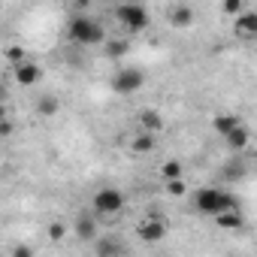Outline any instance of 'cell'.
<instances>
[{
    "mask_svg": "<svg viewBox=\"0 0 257 257\" xmlns=\"http://www.w3.org/2000/svg\"><path fill=\"white\" fill-rule=\"evenodd\" d=\"M194 209H197L200 215H218V212H224V209H239V200H236L233 194H227V191L203 188V191H197V197H194Z\"/></svg>",
    "mask_w": 257,
    "mask_h": 257,
    "instance_id": "obj_1",
    "label": "cell"
},
{
    "mask_svg": "<svg viewBox=\"0 0 257 257\" xmlns=\"http://www.w3.org/2000/svg\"><path fill=\"white\" fill-rule=\"evenodd\" d=\"M70 40L79 43V46H100L106 40V31H103L100 22H94L88 16H79V19L70 22Z\"/></svg>",
    "mask_w": 257,
    "mask_h": 257,
    "instance_id": "obj_2",
    "label": "cell"
},
{
    "mask_svg": "<svg viewBox=\"0 0 257 257\" xmlns=\"http://www.w3.org/2000/svg\"><path fill=\"white\" fill-rule=\"evenodd\" d=\"M91 206H94V212H97V215L112 218V215H118V212L124 209V194H121L118 188H100V191L94 194Z\"/></svg>",
    "mask_w": 257,
    "mask_h": 257,
    "instance_id": "obj_3",
    "label": "cell"
},
{
    "mask_svg": "<svg viewBox=\"0 0 257 257\" xmlns=\"http://www.w3.org/2000/svg\"><path fill=\"white\" fill-rule=\"evenodd\" d=\"M115 16H118V22H121L127 31H134V34H140V31L149 28V10L140 7V4H121V7L115 10Z\"/></svg>",
    "mask_w": 257,
    "mask_h": 257,
    "instance_id": "obj_4",
    "label": "cell"
},
{
    "mask_svg": "<svg viewBox=\"0 0 257 257\" xmlns=\"http://www.w3.org/2000/svg\"><path fill=\"white\" fill-rule=\"evenodd\" d=\"M146 85V73L137 70V67H127V70H118L115 79H112V91L127 97V94H137L140 88Z\"/></svg>",
    "mask_w": 257,
    "mask_h": 257,
    "instance_id": "obj_5",
    "label": "cell"
},
{
    "mask_svg": "<svg viewBox=\"0 0 257 257\" xmlns=\"http://www.w3.org/2000/svg\"><path fill=\"white\" fill-rule=\"evenodd\" d=\"M13 73H16V85H22V88H34V85H40V79H43V70H40V64H34V61H19V64H13Z\"/></svg>",
    "mask_w": 257,
    "mask_h": 257,
    "instance_id": "obj_6",
    "label": "cell"
},
{
    "mask_svg": "<svg viewBox=\"0 0 257 257\" xmlns=\"http://www.w3.org/2000/svg\"><path fill=\"white\" fill-rule=\"evenodd\" d=\"M137 233H140L143 242H161V239L167 236V221H164L161 215H152V218H146V221L137 227Z\"/></svg>",
    "mask_w": 257,
    "mask_h": 257,
    "instance_id": "obj_7",
    "label": "cell"
},
{
    "mask_svg": "<svg viewBox=\"0 0 257 257\" xmlns=\"http://www.w3.org/2000/svg\"><path fill=\"white\" fill-rule=\"evenodd\" d=\"M233 31L242 40H254L257 37V13H239L233 22Z\"/></svg>",
    "mask_w": 257,
    "mask_h": 257,
    "instance_id": "obj_8",
    "label": "cell"
},
{
    "mask_svg": "<svg viewBox=\"0 0 257 257\" xmlns=\"http://www.w3.org/2000/svg\"><path fill=\"white\" fill-rule=\"evenodd\" d=\"M212 218H215V224H218L221 230H242V227H245L242 209H224V212H218V215H212Z\"/></svg>",
    "mask_w": 257,
    "mask_h": 257,
    "instance_id": "obj_9",
    "label": "cell"
},
{
    "mask_svg": "<svg viewBox=\"0 0 257 257\" xmlns=\"http://www.w3.org/2000/svg\"><path fill=\"white\" fill-rule=\"evenodd\" d=\"M140 124H143V131L149 134H161L164 131V118L158 109H140Z\"/></svg>",
    "mask_w": 257,
    "mask_h": 257,
    "instance_id": "obj_10",
    "label": "cell"
},
{
    "mask_svg": "<svg viewBox=\"0 0 257 257\" xmlns=\"http://www.w3.org/2000/svg\"><path fill=\"white\" fill-rule=\"evenodd\" d=\"M224 140H227V146H230L233 152H242V149L248 146V140H251V134L245 131V127H242V121H239V124L233 127V131H230V134L224 137Z\"/></svg>",
    "mask_w": 257,
    "mask_h": 257,
    "instance_id": "obj_11",
    "label": "cell"
},
{
    "mask_svg": "<svg viewBox=\"0 0 257 257\" xmlns=\"http://www.w3.org/2000/svg\"><path fill=\"white\" fill-rule=\"evenodd\" d=\"M170 22H173V28H188L194 22V10L188 4H179V7L170 10Z\"/></svg>",
    "mask_w": 257,
    "mask_h": 257,
    "instance_id": "obj_12",
    "label": "cell"
},
{
    "mask_svg": "<svg viewBox=\"0 0 257 257\" xmlns=\"http://www.w3.org/2000/svg\"><path fill=\"white\" fill-rule=\"evenodd\" d=\"M131 149H134L137 155H149V152H155V134L143 131L140 137H134V140H131Z\"/></svg>",
    "mask_w": 257,
    "mask_h": 257,
    "instance_id": "obj_13",
    "label": "cell"
},
{
    "mask_svg": "<svg viewBox=\"0 0 257 257\" xmlns=\"http://www.w3.org/2000/svg\"><path fill=\"white\" fill-rule=\"evenodd\" d=\"M76 236L79 239H94L97 236V221L94 218H88V215H79V221H76Z\"/></svg>",
    "mask_w": 257,
    "mask_h": 257,
    "instance_id": "obj_14",
    "label": "cell"
},
{
    "mask_svg": "<svg viewBox=\"0 0 257 257\" xmlns=\"http://www.w3.org/2000/svg\"><path fill=\"white\" fill-rule=\"evenodd\" d=\"M106 46V58H112V61H118V58H124L127 52H131V43H127V40H103Z\"/></svg>",
    "mask_w": 257,
    "mask_h": 257,
    "instance_id": "obj_15",
    "label": "cell"
},
{
    "mask_svg": "<svg viewBox=\"0 0 257 257\" xmlns=\"http://www.w3.org/2000/svg\"><path fill=\"white\" fill-rule=\"evenodd\" d=\"M236 124H239V118H236L233 112H227V115H218V118L212 121V127H215V131H218L221 137H227V134L233 131V127H236Z\"/></svg>",
    "mask_w": 257,
    "mask_h": 257,
    "instance_id": "obj_16",
    "label": "cell"
},
{
    "mask_svg": "<svg viewBox=\"0 0 257 257\" xmlns=\"http://www.w3.org/2000/svg\"><path fill=\"white\" fill-rule=\"evenodd\" d=\"M58 106H61V103H58V97H52V94H43V97L37 100V112L46 115V118H52V115L58 112Z\"/></svg>",
    "mask_w": 257,
    "mask_h": 257,
    "instance_id": "obj_17",
    "label": "cell"
},
{
    "mask_svg": "<svg viewBox=\"0 0 257 257\" xmlns=\"http://www.w3.org/2000/svg\"><path fill=\"white\" fill-rule=\"evenodd\" d=\"M161 176H164V179H179V176H185V167H182V161H176V158L164 161V164H161Z\"/></svg>",
    "mask_w": 257,
    "mask_h": 257,
    "instance_id": "obj_18",
    "label": "cell"
},
{
    "mask_svg": "<svg viewBox=\"0 0 257 257\" xmlns=\"http://www.w3.org/2000/svg\"><path fill=\"white\" fill-rule=\"evenodd\" d=\"M185 191H188L185 176H179V179H167V194H170V197H185Z\"/></svg>",
    "mask_w": 257,
    "mask_h": 257,
    "instance_id": "obj_19",
    "label": "cell"
},
{
    "mask_svg": "<svg viewBox=\"0 0 257 257\" xmlns=\"http://www.w3.org/2000/svg\"><path fill=\"white\" fill-rule=\"evenodd\" d=\"M46 233H49V239H52V242H61V239L67 236V224H64V221H52Z\"/></svg>",
    "mask_w": 257,
    "mask_h": 257,
    "instance_id": "obj_20",
    "label": "cell"
},
{
    "mask_svg": "<svg viewBox=\"0 0 257 257\" xmlns=\"http://www.w3.org/2000/svg\"><path fill=\"white\" fill-rule=\"evenodd\" d=\"M121 251H124V248H121L118 242H112V239H103V242L97 245V254H100V257H106V254H121Z\"/></svg>",
    "mask_w": 257,
    "mask_h": 257,
    "instance_id": "obj_21",
    "label": "cell"
},
{
    "mask_svg": "<svg viewBox=\"0 0 257 257\" xmlns=\"http://www.w3.org/2000/svg\"><path fill=\"white\" fill-rule=\"evenodd\" d=\"M4 55H7V61H10V64L25 61V49H22V46H7V52H4Z\"/></svg>",
    "mask_w": 257,
    "mask_h": 257,
    "instance_id": "obj_22",
    "label": "cell"
},
{
    "mask_svg": "<svg viewBox=\"0 0 257 257\" xmlns=\"http://www.w3.org/2000/svg\"><path fill=\"white\" fill-rule=\"evenodd\" d=\"M221 10H224V16H239L242 13V0H224Z\"/></svg>",
    "mask_w": 257,
    "mask_h": 257,
    "instance_id": "obj_23",
    "label": "cell"
},
{
    "mask_svg": "<svg viewBox=\"0 0 257 257\" xmlns=\"http://www.w3.org/2000/svg\"><path fill=\"white\" fill-rule=\"evenodd\" d=\"M245 176V167L242 164H230L227 167V179H242Z\"/></svg>",
    "mask_w": 257,
    "mask_h": 257,
    "instance_id": "obj_24",
    "label": "cell"
},
{
    "mask_svg": "<svg viewBox=\"0 0 257 257\" xmlns=\"http://www.w3.org/2000/svg\"><path fill=\"white\" fill-rule=\"evenodd\" d=\"M13 254H16V257H31L34 251H31L28 245H16V248H13Z\"/></svg>",
    "mask_w": 257,
    "mask_h": 257,
    "instance_id": "obj_25",
    "label": "cell"
},
{
    "mask_svg": "<svg viewBox=\"0 0 257 257\" xmlns=\"http://www.w3.org/2000/svg\"><path fill=\"white\" fill-rule=\"evenodd\" d=\"M10 134H13V124L4 118V121H0V137H10Z\"/></svg>",
    "mask_w": 257,
    "mask_h": 257,
    "instance_id": "obj_26",
    "label": "cell"
},
{
    "mask_svg": "<svg viewBox=\"0 0 257 257\" xmlns=\"http://www.w3.org/2000/svg\"><path fill=\"white\" fill-rule=\"evenodd\" d=\"M4 118H7V109H4V106H0V121H4Z\"/></svg>",
    "mask_w": 257,
    "mask_h": 257,
    "instance_id": "obj_27",
    "label": "cell"
},
{
    "mask_svg": "<svg viewBox=\"0 0 257 257\" xmlns=\"http://www.w3.org/2000/svg\"><path fill=\"white\" fill-rule=\"evenodd\" d=\"M76 4H79V7H88V4H91V0H76Z\"/></svg>",
    "mask_w": 257,
    "mask_h": 257,
    "instance_id": "obj_28",
    "label": "cell"
}]
</instances>
